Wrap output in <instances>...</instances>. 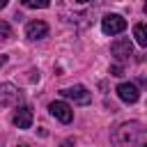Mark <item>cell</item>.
Here are the masks:
<instances>
[{
    "label": "cell",
    "instance_id": "cell-1",
    "mask_svg": "<svg viewBox=\"0 0 147 147\" xmlns=\"http://www.w3.org/2000/svg\"><path fill=\"white\" fill-rule=\"evenodd\" d=\"M101 30H103V34L115 37V34H119V32L126 30V18L119 16V14H106L101 18Z\"/></svg>",
    "mask_w": 147,
    "mask_h": 147
},
{
    "label": "cell",
    "instance_id": "cell-2",
    "mask_svg": "<svg viewBox=\"0 0 147 147\" xmlns=\"http://www.w3.org/2000/svg\"><path fill=\"white\" fill-rule=\"evenodd\" d=\"M131 51H133V46H131V41H129L126 37H119V39H115V41L110 44V53H113V57L117 60V64H124V62L131 57Z\"/></svg>",
    "mask_w": 147,
    "mask_h": 147
},
{
    "label": "cell",
    "instance_id": "cell-3",
    "mask_svg": "<svg viewBox=\"0 0 147 147\" xmlns=\"http://www.w3.org/2000/svg\"><path fill=\"white\" fill-rule=\"evenodd\" d=\"M48 110H51V115H53L55 119H60L62 124H69V122L74 119V110H71V106L64 103V101H53V103L48 106Z\"/></svg>",
    "mask_w": 147,
    "mask_h": 147
},
{
    "label": "cell",
    "instance_id": "cell-4",
    "mask_svg": "<svg viewBox=\"0 0 147 147\" xmlns=\"http://www.w3.org/2000/svg\"><path fill=\"white\" fill-rule=\"evenodd\" d=\"M21 99V90L11 83H0V106H14Z\"/></svg>",
    "mask_w": 147,
    "mask_h": 147
},
{
    "label": "cell",
    "instance_id": "cell-5",
    "mask_svg": "<svg viewBox=\"0 0 147 147\" xmlns=\"http://www.w3.org/2000/svg\"><path fill=\"white\" fill-rule=\"evenodd\" d=\"M60 94H62L64 99H74L76 103H90V101H92V94H90V92H87V87H83V85L64 87Z\"/></svg>",
    "mask_w": 147,
    "mask_h": 147
},
{
    "label": "cell",
    "instance_id": "cell-6",
    "mask_svg": "<svg viewBox=\"0 0 147 147\" xmlns=\"http://www.w3.org/2000/svg\"><path fill=\"white\" fill-rule=\"evenodd\" d=\"M32 108L30 106H18L16 108V113H14V117H11V122H14V126H18V129H30L32 126Z\"/></svg>",
    "mask_w": 147,
    "mask_h": 147
},
{
    "label": "cell",
    "instance_id": "cell-7",
    "mask_svg": "<svg viewBox=\"0 0 147 147\" xmlns=\"http://www.w3.org/2000/svg\"><path fill=\"white\" fill-rule=\"evenodd\" d=\"M115 92H117V96H119L124 103H136V101L140 99V92H138V87H136L133 83H119Z\"/></svg>",
    "mask_w": 147,
    "mask_h": 147
},
{
    "label": "cell",
    "instance_id": "cell-8",
    "mask_svg": "<svg viewBox=\"0 0 147 147\" xmlns=\"http://www.w3.org/2000/svg\"><path fill=\"white\" fill-rule=\"evenodd\" d=\"M48 34V25L44 21H30L25 25V37L28 39H44Z\"/></svg>",
    "mask_w": 147,
    "mask_h": 147
},
{
    "label": "cell",
    "instance_id": "cell-9",
    "mask_svg": "<svg viewBox=\"0 0 147 147\" xmlns=\"http://www.w3.org/2000/svg\"><path fill=\"white\" fill-rule=\"evenodd\" d=\"M119 133L124 136V140H119V142H133V140H138L140 136H142V129H140V124H133V131H129V124H124V126H119Z\"/></svg>",
    "mask_w": 147,
    "mask_h": 147
},
{
    "label": "cell",
    "instance_id": "cell-10",
    "mask_svg": "<svg viewBox=\"0 0 147 147\" xmlns=\"http://www.w3.org/2000/svg\"><path fill=\"white\" fill-rule=\"evenodd\" d=\"M133 37L138 41V46H147V30H145V23H136L133 25Z\"/></svg>",
    "mask_w": 147,
    "mask_h": 147
},
{
    "label": "cell",
    "instance_id": "cell-11",
    "mask_svg": "<svg viewBox=\"0 0 147 147\" xmlns=\"http://www.w3.org/2000/svg\"><path fill=\"white\" fill-rule=\"evenodd\" d=\"M21 5L28 9H46L51 5V0H21Z\"/></svg>",
    "mask_w": 147,
    "mask_h": 147
},
{
    "label": "cell",
    "instance_id": "cell-12",
    "mask_svg": "<svg viewBox=\"0 0 147 147\" xmlns=\"http://www.w3.org/2000/svg\"><path fill=\"white\" fill-rule=\"evenodd\" d=\"M11 37V28L7 21H0V39H9Z\"/></svg>",
    "mask_w": 147,
    "mask_h": 147
},
{
    "label": "cell",
    "instance_id": "cell-13",
    "mask_svg": "<svg viewBox=\"0 0 147 147\" xmlns=\"http://www.w3.org/2000/svg\"><path fill=\"white\" fill-rule=\"evenodd\" d=\"M122 74H124L122 64H113V67H110V76H122Z\"/></svg>",
    "mask_w": 147,
    "mask_h": 147
},
{
    "label": "cell",
    "instance_id": "cell-14",
    "mask_svg": "<svg viewBox=\"0 0 147 147\" xmlns=\"http://www.w3.org/2000/svg\"><path fill=\"white\" fill-rule=\"evenodd\" d=\"M74 2H78V5H87V2H92V0H74Z\"/></svg>",
    "mask_w": 147,
    "mask_h": 147
},
{
    "label": "cell",
    "instance_id": "cell-15",
    "mask_svg": "<svg viewBox=\"0 0 147 147\" xmlns=\"http://www.w3.org/2000/svg\"><path fill=\"white\" fill-rule=\"evenodd\" d=\"M7 7V0H0V9H5Z\"/></svg>",
    "mask_w": 147,
    "mask_h": 147
},
{
    "label": "cell",
    "instance_id": "cell-16",
    "mask_svg": "<svg viewBox=\"0 0 147 147\" xmlns=\"http://www.w3.org/2000/svg\"><path fill=\"white\" fill-rule=\"evenodd\" d=\"M5 60H7V57H5V55H0V67L5 64Z\"/></svg>",
    "mask_w": 147,
    "mask_h": 147
},
{
    "label": "cell",
    "instance_id": "cell-17",
    "mask_svg": "<svg viewBox=\"0 0 147 147\" xmlns=\"http://www.w3.org/2000/svg\"><path fill=\"white\" fill-rule=\"evenodd\" d=\"M16 147H30V145H16Z\"/></svg>",
    "mask_w": 147,
    "mask_h": 147
},
{
    "label": "cell",
    "instance_id": "cell-18",
    "mask_svg": "<svg viewBox=\"0 0 147 147\" xmlns=\"http://www.w3.org/2000/svg\"><path fill=\"white\" fill-rule=\"evenodd\" d=\"M140 147H147V145H145V142H142V145H140Z\"/></svg>",
    "mask_w": 147,
    "mask_h": 147
}]
</instances>
